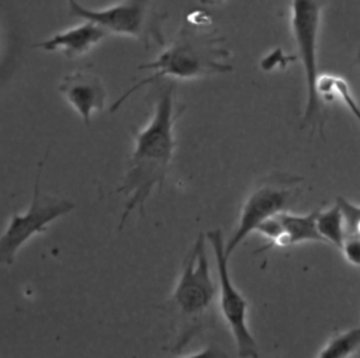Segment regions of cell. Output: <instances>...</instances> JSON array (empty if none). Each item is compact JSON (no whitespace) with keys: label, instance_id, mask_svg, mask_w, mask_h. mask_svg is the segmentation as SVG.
<instances>
[{"label":"cell","instance_id":"7a4b0ae2","mask_svg":"<svg viewBox=\"0 0 360 358\" xmlns=\"http://www.w3.org/2000/svg\"><path fill=\"white\" fill-rule=\"evenodd\" d=\"M198 15L200 11L187 14L172 45L153 62L143 63L138 67L153 70V73L122 93L111 105V112L117 111L124 101L141 87L153 84L165 77L200 79L233 70V66L229 63L232 53L225 46L226 38L224 35H217L214 29L208 28V15L201 14V18H198Z\"/></svg>","mask_w":360,"mask_h":358},{"label":"cell","instance_id":"5b68a950","mask_svg":"<svg viewBox=\"0 0 360 358\" xmlns=\"http://www.w3.org/2000/svg\"><path fill=\"white\" fill-rule=\"evenodd\" d=\"M72 15L90 20L107 34L132 37L142 41L146 48L152 42L165 45L162 24L166 14L153 10V0H121L103 8H89L77 0H68Z\"/></svg>","mask_w":360,"mask_h":358},{"label":"cell","instance_id":"52a82bcc","mask_svg":"<svg viewBox=\"0 0 360 358\" xmlns=\"http://www.w3.org/2000/svg\"><path fill=\"white\" fill-rule=\"evenodd\" d=\"M45 159L46 154L38 166V173L34 184V194L30 206L24 213L14 212L10 218V222L6 226V230L0 236V264H13L18 250L31 237L46 232V226L49 223H52L53 220L63 215H68L75 209V204L68 199L41 195L39 181Z\"/></svg>","mask_w":360,"mask_h":358},{"label":"cell","instance_id":"9a60e30c","mask_svg":"<svg viewBox=\"0 0 360 358\" xmlns=\"http://www.w3.org/2000/svg\"><path fill=\"white\" fill-rule=\"evenodd\" d=\"M201 4H207V6H217V4H221L224 3L225 0H198Z\"/></svg>","mask_w":360,"mask_h":358},{"label":"cell","instance_id":"9c48e42d","mask_svg":"<svg viewBox=\"0 0 360 358\" xmlns=\"http://www.w3.org/2000/svg\"><path fill=\"white\" fill-rule=\"evenodd\" d=\"M58 90L80 115L86 126L90 125L93 112L101 111L105 105L107 91L101 79L84 70L66 74L59 83Z\"/></svg>","mask_w":360,"mask_h":358},{"label":"cell","instance_id":"6da1fadb","mask_svg":"<svg viewBox=\"0 0 360 358\" xmlns=\"http://www.w3.org/2000/svg\"><path fill=\"white\" fill-rule=\"evenodd\" d=\"M174 91V83L160 86L153 98V111L149 122L132 133L135 145L129 167L122 184L117 188V192L127 197L118 226L120 230L132 211L136 209L141 216H145V205L152 191L155 188L162 191L163 188L176 147L174 124L184 110V107L176 108Z\"/></svg>","mask_w":360,"mask_h":358},{"label":"cell","instance_id":"ba28073f","mask_svg":"<svg viewBox=\"0 0 360 358\" xmlns=\"http://www.w3.org/2000/svg\"><path fill=\"white\" fill-rule=\"evenodd\" d=\"M205 239L210 243L218 272V288H219V307L221 313L232 331L238 355L242 358H256L257 344L248 327V300L233 285L229 270L228 257L225 254V243L221 229H212L205 233Z\"/></svg>","mask_w":360,"mask_h":358},{"label":"cell","instance_id":"30bf717a","mask_svg":"<svg viewBox=\"0 0 360 358\" xmlns=\"http://www.w3.org/2000/svg\"><path fill=\"white\" fill-rule=\"evenodd\" d=\"M105 35L107 32L100 25L84 20V22L56 32L32 46L46 52H60L68 59H76L90 52Z\"/></svg>","mask_w":360,"mask_h":358},{"label":"cell","instance_id":"7c38bea8","mask_svg":"<svg viewBox=\"0 0 360 358\" xmlns=\"http://www.w3.org/2000/svg\"><path fill=\"white\" fill-rule=\"evenodd\" d=\"M315 223L316 230L323 241L333 244L339 248L346 236L343 216L339 205L335 204L333 206H329L326 209H318Z\"/></svg>","mask_w":360,"mask_h":358},{"label":"cell","instance_id":"2e32d148","mask_svg":"<svg viewBox=\"0 0 360 358\" xmlns=\"http://www.w3.org/2000/svg\"><path fill=\"white\" fill-rule=\"evenodd\" d=\"M356 63H357L359 67H360V48L357 49V53H356Z\"/></svg>","mask_w":360,"mask_h":358},{"label":"cell","instance_id":"3957f363","mask_svg":"<svg viewBox=\"0 0 360 358\" xmlns=\"http://www.w3.org/2000/svg\"><path fill=\"white\" fill-rule=\"evenodd\" d=\"M205 243V233H200L184 256L176 286L163 306L170 319L169 351L173 354L183 351L215 323L217 285L211 278Z\"/></svg>","mask_w":360,"mask_h":358},{"label":"cell","instance_id":"4fadbf2b","mask_svg":"<svg viewBox=\"0 0 360 358\" xmlns=\"http://www.w3.org/2000/svg\"><path fill=\"white\" fill-rule=\"evenodd\" d=\"M360 348V326L336 333L318 352L319 358H346Z\"/></svg>","mask_w":360,"mask_h":358},{"label":"cell","instance_id":"5bb4252c","mask_svg":"<svg viewBox=\"0 0 360 358\" xmlns=\"http://www.w3.org/2000/svg\"><path fill=\"white\" fill-rule=\"evenodd\" d=\"M339 248L342 250L343 257L346 258L347 263H350L354 267H360V236H345Z\"/></svg>","mask_w":360,"mask_h":358},{"label":"cell","instance_id":"8992f818","mask_svg":"<svg viewBox=\"0 0 360 358\" xmlns=\"http://www.w3.org/2000/svg\"><path fill=\"white\" fill-rule=\"evenodd\" d=\"M302 178L287 173H274L260 181L243 202L239 220L233 234L225 244V254L229 258L235 248L270 216L288 209L300 194Z\"/></svg>","mask_w":360,"mask_h":358},{"label":"cell","instance_id":"277c9868","mask_svg":"<svg viewBox=\"0 0 360 358\" xmlns=\"http://www.w3.org/2000/svg\"><path fill=\"white\" fill-rule=\"evenodd\" d=\"M325 1L326 0H291L290 17L291 32L302 63L307 90L301 128H309L311 133L318 131L321 136L323 135L326 112L316 93V80L319 77L316 44Z\"/></svg>","mask_w":360,"mask_h":358},{"label":"cell","instance_id":"8fae6325","mask_svg":"<svg viewBox=\"0 0 360 358\" xmlns=\"http://www.w3.org/2000/svg\"><path fill=\"white\" fill-rule=\"evenodd\" d=\"M316 211L307 215H294L287 211L278 213L281 232L273 243V248H287L304 241L325 243L316 230Z\"/></svg>","mask_w":360,"mask_h":358}]
</instances>
